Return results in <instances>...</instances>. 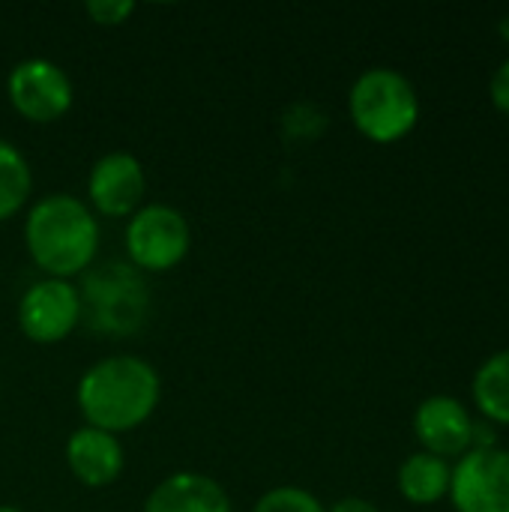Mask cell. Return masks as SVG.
I'll return each instance as SVG.
<instances>
[{
    "label": "cell",
    "mask_w": 509,
    "mask_h": 512,
    "mask_svg": "<svg viewBox=\"0 0 509 512\" xmlns=\"http://www.w3.org/2000/svg\"><path fill=\"white\" fill-rule=\"evenodd\" d=\"M162 402V378L153 363L138 354H114L96 360L75 387V405L84 426L126 435L144 426Z\"/></svg>",
    "instance_id": "obj_1"
},
{
    "label": "cell",
    "mask_w": 509,
    "mask_h": 512,
    "mask_svg": "<svg viewBox=\"0 0 509 512\" xmlns=\"http://www.w3.org/2000/svg\"><path fill=\"white\" fill-rule=\"evenodd\" d=\"M24 249L42 276L69 282L87 273L99 255V219L81 198L51 192L27 207Z\"/></svg>",
    "instance_id": "obj_2"
},
{
    "label": "cell",
    "mask_w": 509,
    "mask_h": 512,
    "mask_svg": "<svg viewBox=\"0 0 509 512\" xmlns=\"http://www.w3.org/2000/svg\"><path fill=\"white\" fill-rule=\"evenodd\" d=\"M348 114L354 129L372 144H396L420 123V96L408 75L390 66L360 72L348 90Z\"/></svg>",
    "instance_id": "obj_3"
},
{
    "label": "cell",
    "mask_w": 509,
    "mask_h": 512,
    "mask_svg": "<svg viewBox=\"0 0 509 512\" xmlns=\"http://www.w3.org/2000/svg\"><path fill=\"white\" fill-rule=\"evenodd\" d=\"M81 294V321L108 336L135 333L150 309V294L144 291L141 273L132 264L108 261L99 270H90Z\"/></svg>",
    "instance_id": "obj_4"
},
{
    "label": "cell",
    "mask_w": 509,
    "mask_h": 512,
    "mask_svg": "<svg viewBox=\"0 0 509 512\" xmlns=\"http://www.w3.org/2000/svg\"><path fill=\"white\" fill-rule=\"evenodd\" d=\"M123 246L138 273H168L189 255L192 225L177 207L150 201L126 219Z\"/></svg>",
    "instance_id": "obj_5"
},
{
    "label": "cell",
    "mask_w": 509,
    "mask_h": 512,
    "mask_svg": "<svg viewBox=\"0 0 509 512\" xmlns=\"http://www.w3.org/2000/svg\"><path fill=\"white\" fill-rule=\"evenodd\" d=\"M6 99L12 111L36 126L57 123L63 114H69L75 102L72 78L63 66L45 57H27L18 60L6 75Z\"/></svg>",
    "instance_id": "obj_6"
},
{
    "label": "cell",
    "mask_w": 509,
    "mask_h": 512,
    "mask_svg": "<svg viewBox=\"0 0 509 512\" xmlns=\"http://www.w3.org/2000/svg\"><path fill=\"white\" fill-rule=\"evenodd\" d=\"M18 330L33 345H60L81 324V294L66 279H36L18 300Z\"/></svg>",
    "instance_id": "obj_7"
},
{
    "label": "cell",
    "mask_w": 509,
    "mask_h": 512,
    "mask_svg": "<svg viewBox=\"0 0 509 512\" xmlns=\"http://www.w3.org/2000/svg\"><path fill=\"white\" fill-rule=\"evenodd\" d=\"M447 498L456 512H509V450L480 447L459 456Z\"/></svg>",
    "instance_id": "obj_8"
},
{
    "label": "cell",
    "mask_w": 509,
    "mask_h": 512,
    "mask_svg": "<svg viewBox=\"0 0 509 512\" xmlns=\"http://www.w3.org/2000/svg\"><path fill=\"white\" fill-rule=\"evenodd\" d=\"M144 195L147 171L138 156L126 150H111L90 165L87 207L93 210V216L129 219L138 207H144Z\"/></svg>",
    "instance_id": "obj_9"
},
{
    "label": "cell",
    "mask_w": 509,
    "mask_h": 512,
    "mask_svg": "<svg viewBox=\"0 0 509 512\" xmlns=\"http://www.w3.org/2000/svg\"><path fill=\"white\" fill-rule=\"evenodd\" d=\"M414 435L423 453L450 462L471 450L474 417L456 396H429L414 411Z\"/></svg>",
    "instance_id": "obj_10"
},
{
    "label": "cell",
    "mask_w": 509,
    "mask_h": 512,
    "mask_svg": "<svg viewBox=\"0 0 509 512\" xmlns=\"http://www.w3.org/2000/svg\"><path fill=\"white\" fill-rule=\"evenodd\" d=\"M66 468L69 474L87 486V489H108L120 480L126 468V450L117 435L93 429V426H78L63 447Z\"/></svg>",
    "instance_id": "obj_11"
},
{
    "label": "cell",
    "mask_w": 509,
    "mask_h": 512,
    "mask_svg": "<svg viewBox=\"0 0 509 512\" xmlns=\"http://www.w3.org/2000/svg\"><path fill=\"white\" fill-rule=\"evenodd\" d=\"M144 512H234L219 480L198 471H174L153 486Z\"/></svg>",
    "instance_id": "obj_12"
},
{
    "label": "cell",
    "mask_w": 509,
    "mask_h": 512,
    "mask_svg": "<svg viewBox=\"0 0 509 512\" xmlns=\"http://www.w3.org/2000/svg\"><path fill=\"white\" fill-rule=\"evenodd\" d=\"M453 465L447 459H438L432 453H411L396 474L399 495L414 507H432L450 495Z\"/></svg>",
    "instance_id": "obj_13"
},
{
    "label": "cell",
    "mask_w": 509,
    "mask_h": 512,
    "mask_svg": "<svg viewBox=\"0 0 509 512\" xmlns=\"http://www.w3.org/2000/svg\"><path fill=\"white\" fill-rule=\"evenodd\" d=\"M471 396L489 423L509 426V348L483 360L474 375Z\"/></svg>",
    "instance_id": "obj_14"
},
{
    "label": "cell",
    "mask_w": 509,
    "mask_h": 512,
    "mask_svg": "<svg viewBox=\"0 0 509 512\" xmlns=\"http://www.w3.org/2000/svg\"><path fill=\"white\" fill-rule=\"evenodd\" d=\"M33 195V171L27 156L6 138H0V222L18 216Z\"/></svg>",
    "instance_id": "obj_15"
},
{
    "label": "cell",
    "mask_w": 509,
    "mask_h": 512,
    "mask_svg": "<svg viewBox=\"0 0 509 512\" xmlns=\"http://www.w3.org/2000/svg\"><path fill=\"white\" fill-rule=\"evenodd\" d=\"M252 512H327V507L300 486H276L255 501Z\"/></svg>",
    "instance_id": "obj_16"
},
{
    "label": "cell",
    "mask_w": 509,
    "mask_h": 512,
    "mask_svg": "<svg viewBox=\"0 0 509 512\" xmlns=\"http://www.w3.org/2000/svg\"><path fill=\"white\" fill-rule=\"evenodd\" d=\"M84 12L99 27H117V24H126L132 18L135 3L132 0H90L84 6Z\"/></svg>",
    "instance_id": "obj_17"
},
{
    "label": "cell",
    "mask_w": 509,
    "mask_h": 512,
    "mask_svg": "<svg viewBox=\"0 0 509 512\" xmlns=\"http://www.w3.org/2000/svg\"><path fill=\"white\" fill-rule=\"evenodd\" d=\"M327 126V117L312 108V105H294L285 117V129L294 135V138H312V135H321V129Z\"/></svg>",
    "instance_id": "obj_18"
},
{
    "label": "cell",
    "mask_w": 509,
    "mask_h": 512,
    "mask_svg": "<svg viewBox=\"0 0 509 512\" xmlns=\"http://www.w3.org/2000/svg\"><path fill=\"white\" fill-rule=\"evenodd\" d=\"M489 96H492L495 108L509 117V57L495 69L492 84H489Z\"/></svg>",
    "instance_id": "obj_19"
},
{
    "label": "cell",
    "mask_w": 509,
    "mask_h": 512,
    "mask_svg": "<svg viewBox=\"0 0 509 512\" xmlns=\"http://www.w3.org/2000/svg\"><path fill=\"white\" fill-rule=\"evenodd\" d=\"M327 512H381L372 501H366V498H357V495H351V498H339L333 507H327Z\"/></svg>",
    "instance_id": "obj_20"
},
{
    "label": "cell",
    "mask_w": 509,
    "mask_h": 512,
    "mask_svg": "<svg viewBox=\"0 0 509 512\" xmlns=\"http://www.w3.org/2000/svg\"><path fill=\"white\" fill-rule=\"evenodd\" d=\"M498 33H501V36H504V39L509 42V12L504 15V18H501V24H498Z\"/></svg>",
    "instance_id": "obj_21"
},
{
    "label": "cell",
    "mask_w": 509,
    "mask_h": 512,
    "mask_svg": "<svg viewBox=\"0 0 509 512\" xmlns=\"http://www.w3.org/2000/svg\"><path fill=\"white\" fill-rule=\"evenodd\" d=\"M0 512H24L21 507H12V504H0Z\"/></svg>",
    "instance_id": "obj_22"
}]
</instances>
